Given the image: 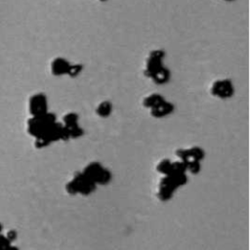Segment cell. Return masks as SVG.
I'll use <instances>...</instances> for the list:
<instances>
[{
    "mask_svg": "<svg viewBox=\"0 0 250 250\" xmlns=\"http://www.w3.org/2000/svg\"><path fill=\"white\" fill-rule=\"evenodd\" d=\"M46 108H47V103L44 95L36 94L31 97L29 101V109L34 116H38L46 113Z\"/></svg>",
    "mask_w": 250,
    "mask_h": 250,
    "instance_id": "cell-1",
    "label": "cell"
},
{
    "mask_svg": "<svg viewBox=\"0 0 250 250\" xmlns=\"http://www.w3.org/2000/svg\"><path fill=\"white\" fill-rule=\"evenodd\" d=\"M211 91H212V94L217 97L227 98L231 95L232 88L229 80H218L212 85Z\"/></svg>",
    "mask_w": 250,
    "mask_h": 250,
    "instance_id": "cell-2",
    "label": "cell"
},
{
    "mask_svg": "<svg viewBox=\"0 0 250 250\" xmlns=\"http://www.w3.org/2000/svg\"><path fill=\"white\" fill-rule=\"evenodd\" d=\"M69 68H70V66L68 65V63L61 58L56 59L52 62V71L54 74L58 75V74H62V73L68 72Z\"/></svg>",
    "mask_w": 250,
    "mask_h": 250,
    "instance_id": "cell-3",
    "label": "cell"
},
{
    "mask_svg": "<svg viewBox=\"0 0 250 250\" xmlns=\"http://www.w3.org/2000/svg\"><path fill=\"white\" fill-rule=\"evenodd\" d=\"M172 108L173 106L168 104V103H164L163 101L161 103H159L157 105L153 106L152 107V115L154 116H163V115H166L168 114L169 112L172 111Z\"/></svg>",
    "mask_w": 250,
    "mask_h": 250,
    "instance_id": "cell-4",
    "label": "cell"
},
{
    "mask_svg": "<svg viewBox=\"0 0 250 250\" xmlns=\"http://www.w3.org/2000/svg\"><path fill=\"white\" fill-rule=\"evenodd\" d=\"M162 102V98L159 96V95H156V94H153L149 97H146L144 101V104L146 106H149V107H153L155 105H157L159 103Z\"/></svg>",
    "mask_w": 250,
    "mask_h": 250,
    "instance_id": "cell-5",
    "label": "cell"
},
{
    "mask_svg": "<svg viewBox=\"0 0 250 250\" xmlns=\"http://www.w3.org/2000/svg\"><path fill=\"white\" fill-rule=\"evenodd\" d=\"M110 108H111L110 104L107 103V102H104V103H102V104L99 105V107H98V109H97V112H98L99 115H101V116H106L107 114H109Z\"/></svg>",
    "mask_w": 250,
    "mask_h": 250,
    "instance_id": "cell-6",
    "label": "cell"
},
{
    "mask_svg": "<svg viewBox=\"0 0 250 250\" xmlns=\"http://www.w3.org/2000/svg\"><path fill=\"white\" fill-rule=\"evenodd\" d=\"M64 122L66 124V127H72L76 125V115H74L73 113H68L67 115L64 116Z\"/></svg>",
    "mask_w": 250,
    "mask_h": 250,
    "instance_id": "cell-7",
    "label": "cell"
},
{
    "mask_svg": "<svg viewBox=\"0 0 250 250\" xmlns=\"http://www.w3.org/2000/svg\"><path fill=\"white\" fill-rule=\"evenodd\" d=\"M171 166H172V164H170L167 160H165V161H163L159 166H158V170L159 171H161V172H163V173H171Z\"/></svg>",
    "mask_w": 250,
    "mask_h": 250,
    "instance_id": "cell-8",
    "label": "cell"
},
{
    "mask_svg": "<svg viewBox=\"0 0 250 250\" xmlns=\"http://www.w3.org/2000/svg\"><path fill=\"white\" fill-rule=\"evenodd\" d=\"M11 246V241L6 237L0 235V250H7Z\"/></svg>",
    "mask_w": 250,
    "mask_h": 250,
    "instance_id": "cell-9",
    "label": "cell"
},
{
    "mask_svg": "<svg viewBox=\"0 0 250 250\" xmlns=\"http://www.w3.org/2000/svg\"><path fill=\"white\" fill-rule=\"evenodd\" d=\"M6 237H7L10 241H12V240H14V239L16 238V232L13 231V230H11V231L8 232V235H7Z\"/></svg>",
    "mask_w": 250,
    "mask_h": 250,
    "instance_id": "cell-10",
    "label": "cell"
},
{
    "mask_svg": "<svg viewBox=\"0 0 250 250\" xmlns=\"http://www.w3.org/2000/svg\"><path fill=\"white\" fill-rule=\"evenodd\" d=\"M7 250H18V248H17V247H14V246H12V245H11Z\"/></svg>",
    "mask_w": 250,
    "mask_h": 250,
    "instance_id": "cell-11",
    "label": "cell"
}]
</instances>
